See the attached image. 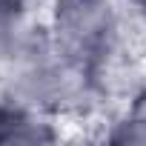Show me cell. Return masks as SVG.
I'll list each match as a JSON object with an SVG mask.
<instances>
[{"label": "cell", "mask_w": 146, "mask_h": 146, "mask_svg": "<svg viewBox=\"0 0 146 146\" xmlns=\"http://www.w3.org/2000/svg\"><path fill=\"white\" fill-rule=\"evenodd\" d=\"M49 32L60 54L98 69L117 49L120 17L112 0H54Z\"/></svg>", "instance_id": "1"}, {"label": "cell", "mask_w": 146, "mask_h": 146, "mask_svg": "<svg viewBox=\"0 0 146 146\" xmlns=\"http://www.w3.org/2000/svg\"><path fill=\"white\" fill-rule=\"evenodd\" d=\"M52 140H57L52 115H43L9 98L0 100V143H52Z\"/></svg>", "instance_id": "2"}, {"label": "cell", "mask_w": 146, "mask_h": 146, "mask_svg": "<svg viewBox=\"0 0 146 146\" xmlns=\"http://www.w3.org/2000/svg\"><path fill=\"white\" fill-rule=\"evenodd\" d=\"M106 137L112 143H146V89L132 98L126 115L112 126Z\"/></svg>", "instance_id": "3"}, {"label": "cell", "mask_w": 146, "mask_h": 146, "mask_svg": "<svg viewBox=\"0 0 146 146\" xmlns=\"http://www.w3.org/2000/svg\"><path fill=\"white\" fill-rule=\"evenodd\" d=\"M129 3H132L135 9H143V12H146V0H129Z\"/></svg>", "instance_id": "4"}]
</instances>
